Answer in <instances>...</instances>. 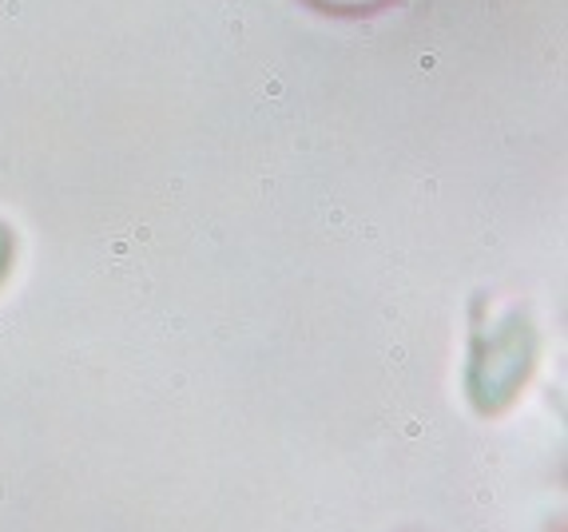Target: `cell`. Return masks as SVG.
<instances>
[{"mask_svg":"<svg viewBox=\"0 0 568 532\" xmlns=\"http://www.w3.org/2000/svg\"><path fill=\"white\" fill-rule=\"evenodd\" d=\"M537 358V338L521 310H509L493 326L477 330L469 354V398L485 413L505 409L525 386Z\"/></svg>","mask_w":568,"mask_h":532,"instance_id":"cell-1","label":"cell"},{"mask_svg":"<svg viewBox=\"0 0 568 532\" xmlns=\"http://www.w3.org/2000/svg\"><path fill=\"white\" fill-rule=\"evenodd\" d=\"M314 9L334 12V17H369V12L386 9L389 0H311Z\"/></svg>","mask_w":568,"mask_h":532,"instance_id":"cell-2","label":"cell"},{"mask_svg":"<svg viewBox=\"0 0 568 532\" xmlns=\"http://www.w3.org/2000/svg\"><path fill=\"white\" fill-rule=\"evenodd\" d=\"M12 258H17V238H12V231L4 227V223H0V283L9 278Z\"/></svg>","mask_w":568,"mask_h":532,"instance_id":"cell-3","label":"cell"}]
</instances>
